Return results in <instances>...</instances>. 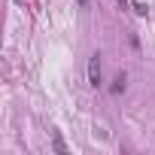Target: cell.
<instances>
[{
    "instance_id": "cell-4",
    "label": "cell",
    "mask_w": 155,
    "mask_h": 155,
    "mask_svg": "<svg viewBox=\"0 0 155 155\" xmlns=\"http://www.w3.org/2000/svg\"><path fill=\"white\" fill-rule=\"evenodd\" d=\"M134 12H137V15H146L149 9H146V3H134Z\"/></svg>"
},
{
    "instance_id": "cell-2",
    "label": "cell",
    "mask_w": 155,
    "mask_h": 155,
    "mask_svg": "<svg viewBox=\"0 0 155 155\" xmlns=\"http://www.w3.org/2000/svg\"><path fill=\"white\" fill-rule=\"evenodd\" d=\"M128 88V76L125 73H116V79H113V94H122Z\"/></svg>"
},
{
    "instance_id": "cell-3",
    "label": "cell",
    "mask_w": 155,
    "mask_h": 155,
    "mask_svg": "<svg viewBox=\"0 0 155 155\" xmlns=\"http://www.w3.org/2000/svg\"><path fill=\"white\" fill-rule=\"evenodd\" d=\"M52 149H55V152H67V146H64V140H61V137H55V140H52Z\"/></svg>"
},
{
    "instance_id": "cell-1",
    "label": "cell",
    "mask_w": 155,
    "mask_h": 155,
    "mask_svg": "<svg viewBox=\"0 0 155 155\" xmlns=\"http://www.w3.org/2000/svg\"><path fill=\"white\" fill-rule=\"evenodd\" d=\"M88 85L101 88V55H91L88 58Z\"/></svg>"
}]
</instances>
